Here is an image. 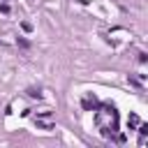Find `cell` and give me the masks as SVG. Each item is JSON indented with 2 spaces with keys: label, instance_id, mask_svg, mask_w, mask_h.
Segmentation results:
<instances>
[{
  "label": "cell",
  "instance_id": "cell-1",
  "mask_svg": "<svg viewBox=\"0 0 148 148\" xmlns=\"http://www.w3.org/2000/svg\"><path fill=\"white\" fill-rule=\"evenodd\" d=\"M37 127H42V130H53V125H51V123H44V120H37Z\"/></svg>",
  "mask_w": 148,
  "mask_h": 148
},
{
  "label": "cell",
  "instance_id": "cell-2",
  "mask_svg": "<svg viewBox=\"0 0 148 148\" xmlns=\"http://www.w3.org/2000/svg\"><path fill=\"white\" fill-rule=\"evenodd\" d=\"M16 44H18L21 49H28V46H30V44H28V39H23V37H18V39H16Z\"/></svg>",
  "mask_w": 148,
  "mask_h": 148
},
{
  "label": "cell",
  "instance_id": "cell-3",
  "mask_svg": "<svg viewBox=\"0 0 148 148\" xmlns=\"http://www.w3.org/2000/svg\"><path fill=\"white\" fill-rule=\"evenodd\" d=\"M28 95H30V97H42V92H39V90H35V88H30V90H28Z\"/></svg>",
  "mask_w": 148,
  "mask_h": 148
},
{
  "label": "cell",
  "instance_id": "cell-4",
  "mask_svg": "<svg viewBox=\"0 0 148 148\" xmlns=\"http://www.w3.org/2000/svg\"><path fill=\"white\" fill-rule=\"evenodd\" d=\"M0 12H2V14H9V5L2 2V5H0Z\"/></svg>",
  "mask_w": 148,
  "mask_h": 148
},
{
  "label": "cell",
  "instance_id": "cell-5",
  "mask_svg": "<svg viewBox=\"0 0 148 148\" xmlns=\"http://www.w3.org/2000/svg\"><path fill=\"white\" fill-rule=\"evenodd\" d=\"M21 28H23L25 32H30V30H32V25H30V23H21Z\"/></svg>",
  "mask_w": 148,
  "mask_h": 148
}]
</instances>
